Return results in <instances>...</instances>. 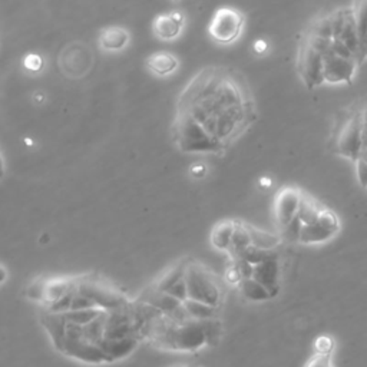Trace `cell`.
Listing matches in <instances>:
<instances>
[{"mask_svg":"<svg viewBox=\"0 0 367 367\" xmlns=\"http://www.w3.org/2000/svg\"><path fill=\"white\" fill-rule=\"evenodd\" d=\"M190 316L194 320L198 321H205V320H212V319H219V313L221 309L201 303V301H195V300H187L184 301Z\"/></svg>","mask_w":367,"mask_h":367,"instance_id":"25","label":"cell"},{"mask_svg":"<svg viewBox=\"0 0 367 367\" xmlns=\"http://www.w3.org/2000/svg\"><path fill=\"white\" fill-rule=\"evenodd\" d=\"M188 259H190V257H184V259L178 260L177 263H174L171 267H168V269L153 283V286H155L160 291L170 293L171 289H172L175 284H178L181 280L185 279V272H187Z\"/></svg>","mask_w":367,"mask_h":367,"instance_id":"18","label":"cell"},{"mask_svg":"<svg viewBox=\"0 0 367 367\" xmlns=\"http://www.w3.org/2000/svg\"><path fill=\"white\" fill-rule=\"evenodd\" d=\"M232 264L237 267L239 276L242 280L246 279H253L254 276V266L250 264L249 262L242 260V259H237V260H232Z\"/></svg>","mask_w":367,"mask_h":367,"instance_id":"32","label":"cell"},{"mask_svg":"<svg viewBox=\"0 0 367 367\" xmlns=\"http://www.w3.org/2000/svg\"><path fill=\"white\" fill-rule=\"evenodd\" d=\"M24 66L31 72H39L43 66V59L38 53H29L24 59Z\"/></svg>","mask_w":367,"mask_h":367,"instance_id":"35","label":"cell"},{"mask_svg":"<svg viewBox=\"0 0 367 367\" xmlns=\"http://www.w3.org/2000/svg\"><path fill=\"white\" fill-rule=\"evenodd\" d=\"M185 281L188 300L201 301L218 309L222 307L225 299L224 286L218 276L214 274L204 263L190 257L185 272Z\"/></svg>","mask_w":367,"mask_h":367,"instance_id":"2","label":"cell"},{"mask_svg":"<svg viewBox=\"0 0 367 367\" xmlns=\"http://www.w3.org/2000/svg\"><path fill=\"white\" fill-rule=\"evenodd\" d=\"M249 227H250L254 247L266 252H276L280 247V244L283 241V237L280 234H273V232L260 229L252 224H249Z\"/></svg>","mask_w":367,"mask_h":367,"instance_id":"23","label":"cell"},{"mask_svg":"<svg viewBox=\"0 0 367 367\" xmlns=\"http://www.w3.org/2000/svg\"><path fill=\"white\" fill-rule=\"evenodd\" d=\"M204 327H205V336H207L208 347L217 346L221 341L222 333H224V327H222L221 319L205 320L204 321Z\"/></svg>","mask_w":367,"mask_h":367,"instance_id":"28","label":"cell"},{"mask_svg":"<svg viewBox=\"0 0 367 367\" xmlns=\"http://www.w3.org/2000/svg\"><path fill=\"white\" fill-rule=\"evenodd\" d=\"M252 246H253V239H252L249 224L244 221H237L235 231L231 239V247L227 254L231 257V260H235Z\"/></svg>","mask_w":367,"mask_h":367,"instance_id":"21","label":"cell"},{"mask_svg":"<svg viewBox=\"0 0 367 367\" xmlns=\"http://www.w3.org/2000/svg\"><path fill=\"white\" fill-rule=\"evenodd\" d=\"M170 367H202V366H200L197 363H175V364H172Z\"/></svg>","mask_w":367,"mask_h":367,"instance_id":"40","label":"cell"},{"mask_svg":"<svg viewBox=\"0 0 367 367\" xmlns=\"http://www.w3.org/2000/svg\"><path fill=\"white\" fill-rule=\"evenodd\" d=\"M235 225H237V219H222L212 227L210 234V241H211V246L215 250L221 253L229 252Z\"/></svg>","mask_w":367,"mask_h":367,"instance_id":"17","label":"cell"},{"mask_svg":"<svg viewBox=\"0 0 367 367\" xmlns=\"http://www.w3.org/2000/svg\"><path fill=\"white\" fill-rule=\"evenodd\" d=\"M225 276H227L228 283H229V284H234V286H238V284L241 283V280H242L241 276H239V273H238V270H237V267H235L232 263H231V266L228 267Z\"/></svg>","mask_w":367,"mask_h":367,"instance_id":"37","label":"cell"},{"mask_svg":"<svg viewBox=\"0 0 367 367\" xmlns=\"http://www.w3.org/2000/svg\"><path fill=\"white\" fill-rule=\"evenodd\" d=\"M253 49H254L256 53L262 55V53H264V52L267 51V42L263 41V39H257L256 43H254V46H253Z\"/></svg>","mask_w":367,"mask_h":367,"instance_id":"39","label":"cell"},{"mask_svg":"<svg viewBox=\"0 0 367 367\" xmlns=\"http://www.w3.org/2000/svg\"><path fill=\"white\" fill-rule=\"evenodd\" d=\"M353 14H354L358 35H360V39H361V45H363L364 53H366V45H367V0H356Z\"/></svg>","mask_w":367,"mask_h":367,"instance_id":"27","label":"cell"},{"mask_svg":"<svg viewBox=\"0 0 367 367\" xmlns=\"http://www.w3.org/2000/svg\"><path fill=\"white\" fill-rule=\"evenodd\" d=\"M331 51L340 56V58H344V59H351V61H356L353 52L340 41V39H333V45H331ZM357 62V61H356Z\"/></svg>","mask_w":367,"mask_h":367,"instance_id":"34","label":"cell"},{"mask_svg":"<svg viewBox=\"0 0 367 367\" xmlns=\"http://www.w3.org/2000/svg\"><path fill=\"white\" fill-rule=\"evenodd\" d=\"M138 300L158 309L160 311H162L164 314L170 316L172 320H175L177 323H187L190 320H194L184 301L172 297L171 294H167L164 291H160L155 286L150 284L138 297Z\"/></svg>","mask_w":367,"mask_h":367,"instance_id":"8","label":"cell"},{"mask_svg":"<svg viewBox=\"0 0 367 367\" xmlns=\"http://www.w3.org/2000/svg\"><path fill=\"white\" fill-rule=\"evenodd\" d=\"M297 71L307 86V89H314L321 86L324 82V59L323 55L313 49L306 41L301 39L297 52Z\"/></svg>","mask_w":367,"mask_h":367,"instance_id":"6","label":"cell"},{"mask_svg":"<svg viewBox=\"0 0 367 367\" xmlns=\"http://www.w3.org/2000/svg\"><path fill=\"white\" fill-rule=\"evenodd\" d=\"M254 280H257L260 284H263L274 297L280 293V280H281V269L279 263V254L273 256L272 259L254 266Z\"/></svg>","mask_w":367,"mask_h":367,"instance_id":"13","label":"cell"},{"mask_svg":"<svg viewBox=\"0 0 367 367\" xmlns=\"http://www.w3.org/2000/svg\"><path fill=\"white\" fill-rule=\"evenodd\" d=\"M46 281L48 279H38L35 280L26 290V297L31 300H35L41 304L45 301V293H46Z\"/></svg>","mask_w":367,"mask_h":367,"instance_id":"30","label":"cell"},{"mask_svg":"<svg viewBox=\"0 0 367 367\" xmlns=\"http://www.w3.org/2000/svg\"><path fill=\"white\" fill-rule=\"evenodd\" d=\"M340 231V221L336 212L329 208H323L319 218L309 225H303L300 234V244L311 246V244L327 242L337 235Z\"/></svg>","mask_w":367,"mask_h":367,"instance_id":"7","label":"cell"},{"mask_svg":"<svg viewBox=\"0 0 367 367\" xmlns=\"http://www.w3.org/2000/svg\"><path fill=\"white\" fill-rule=\"evenodd\" d=\"M337 39H340L353 52L357 63L361 62L366 58L364 48L361 45V39H360V35H358V29H357V24H356V19H354L353 9L347 11V18H346L344 28H343V31H341V33Z\"/></svg>","mask_w":367,"mask_h":367,"instance_id":"15","label":"cell"},{"mask_svg":"<svg viewBox=\"0 0 367 367\" xmlns=\"http://www.w3.org/2000/svg\"><path fill=\"white\" fill-rule=\"evenodd\" d=\"M207 174V170H205V167L202 165V164H194L192 167H191V175L192 177H197V178H201V177H204Z\"/></svg>","mask_w":367,"mask_h":367,"instance_id":"38","label":"cell"},{"mask_svg":"<svg viewBox=\"0 0 367 367\" xmlns=\"http://www.w3.org/2000/svg\"><path fill=\"white\" fill-rule=\"evenodd\" d=\"M366 56H367V46H366Z\"/></svg>","mask_w":367,"mask_h":367,"instance_id":"43","label":"cell"},{"mask_svg":"<svg viewBox=\"0 0 367 367\" xmlns=\"http://www.w3.org/2000/svg\"><path fill=\"white\" fill-rule=\"evenodd\" d=\"M257 119L256 96L244 73L231 66L210 65L180 92L171 140L184 155L222 157Z\"/></svg>","mask_w":367,"mask_h":367,"instance_id":"1","label":"cell"},{"mask_svg":"<svg viewBox=\"0 0 367 367\" xmlns=\"http://www.w3.org/2000/svg\"><path fill=\"white\" fill-rule=\"evenodd\" d=\"M260 182H262V185H264V187H270V185H272V180H270L269 177H262Z\"/></svg>","mask_w":367,"mask_h":367,"instance_id":"42","label":"cell"},{"mask_svg":"<svg viewBox=\"0 0 367 367\" xmlns=\"http://www.w3.org/2000/svg\"><path fill=\"white\" fill-rule=\"evenodd\" d=\"M184 15L178 11L158 15L153 22L154 35L165 42L177 39L184 29Z\"/></svg>","mask_w":367,"mask_h":367,"instance_id":"14","label":"cell"},{"mask_svg":"<svg viewBox=\"0 0 367 367\" xmlns=\"http://www.w3.org/2000/svg\"><path fill=\"white\" fill-rule=\"evenodd\" d=\"M238 289L244 299L249 301H253V303H263V301H269L273 299L272 293L254 279L241 280V283L238 284Z\"/></svg>","mask_w":367,"mask_h":367,"instance_id":"22","label":"cell"},{"mask_svg":"<svg viewBox=\"0 0 367 367\" xmlns=\"http://www.w3.org/2000/svg\"><path fill=\"white\" fill-rule=\"evenodd\" d=\"M130 43V32L120 26H109L102 29L99 35V48L106 52H119Z\"/></svg>","mask_w":367,"mask_h":367,"instance_id":"16","label":"cell"},{"mask_svg":"<svg viewBox=\"0 0 367 367\" xmlns=\"http://www.w3.org/2000/svg\"><path fill=\"white\" fill-rule=\"evenodd\" d=\"M0 270H2V279H0V283L5 284V283H6V279H8V272H6V267L2 264V266H0Z\"/></svg>","mask_w":367,"mask_h":367,"instance_id":"41","label":"cell"},{"mask_svg":"<svg viewBox=\"0 0 367 367\" xmlns=\"http://www.w3.org/2000/svg\"><path fill=\"white\" fill-rule=\"evenodd\" d=\"M333 347H334V341L329 336H320L314 341V350L319 354H331Z\"/></svg>","mask_w":367,"mask_h":367,"instance_id":"33","label":"cell"},{"mask_svg":"<svg viewBox=\"0 0 367 367\" xmlns=\"http://www.w3.org/2000/svg\"><path fill=\"white\" fill-rule=\"evenodd\" d=\"M323 208L324 207L319 201H316L311 195L303 192L297 217L300 218L303 225H309V224H313L319 218Z\"/></svg>","mask_w":367,"mask_h":367,"instance_id":"24","label":"cell"},{"mask_svg":"<svg viewBox=\"0 0 367 367\" xmlns=\"http://www.w3.org/2000/svg\"><path fill=\"white\" fill-rule=\"evenodd\" d=\"M105 310L99 309V307H93V309H86V310H71L68 313L61 314L63 317L65 321L71 323V324H76V326H86L89 323H92L93 320H96Z\"/></svg>","mask_w":367,"mask_h":367,"instance_id":"26","label":"cell"},{"mask_svg":"<svg viewBox=\"0 0 367 367\" xmlns=\"http://www.w3.org/2000/svg\"><path fill=\"white\" fill-rule=\"evenodd\" d=\"M361 133H363L361 113H356L346 122V125L338 133V137L336 141L337 154L351 161H357L361 153V143H363Z\"/></svg>","mask_w":367,"mask_h":367,"instance_id":"9","label":"cell"},{"mask_svg":"<svg viewBox=\"0 0 367 367\" xmlns=\"http://www.w3.org/2000/svg\"><path fill=\"white\" fill-rule=\"evenodd\" d=\"M356 170H357V178H358L360 185L367 188V162L363 160H357Z\"/></svg>","mask_w":367,"mask_h":367,"instance_id":"36","label":"cell"},{"mask_svg":"<svg viewBox=\"0 0 367 367\" xmlns=\"http://www.w3.org/2000/svg\"><path fill=\"white\" fill-rule=\"evenodd\" d=\"M93 65V58L89 51L81 43H72L63 49L59 56V66L68 78H83L88 75Z\"/></svg>","mask_w":367,"mask_h":367,"instance_id":"11","label":"cell"},{"mask_svg":"<svg viewBox=\"0 0 367 367\" xmlns=\"http://www.w3.org/2000/svg\"><path fill=\"white\" fill-rule=\"evenodd\" d=\"M276 254H277V252H266V250H260V249L252 246V247H249L246 252H244L238 259H242V260L249 262V263L253 264V266H257V264H260V263H263V262L272 259V257L276 256ZM235 260H237V259H235Z\"/></svg>","mask_w":367,"mask_h":367,"instance_id":"29","label":"cell"},{"mask_svg":"<svg viewBox=\"0 0 367 367\" xmlns=\"http://www.w3.org/2000/svg\"><path fill=\"white\" fill-rule=\"evenodd\" d=\"M147 66L153 73H155L158 76H167V75L174 73L178 69L180 62L174 53L161 51V52H155L147 58Z\"/></svg>","mask_w":367,"mask_h":367,"instance_id":"19","label":"cell"},{"mask_svg":"<svg viewBox=\"0 0 367 367\" xmlns=\"http://www.w3.org/2000/svg\"><path fill=\"white\" fill-rule=\"evenodd\" d=\"M208 347L204 321L190 320L187 323L174 321L157 348L174 353H195Z\"/></svg>","mask_w":367,"mask_h":367,"instance_id":"3","label":"cell"},{"mask_svg":"<svg viewBox=\"0 0 367 367\" xmlns=\"http://www.w3.org/2000/svg\"><path fill=\"white\" fill-rule=\"evenodd\" d=\"M304 367H334L331 354H319L310 357V360L306 363Z\"/></svg>","mask_w":367,"mask_h":367,"instance_id":"31","label":"cell"},{"mask_svg":"<svg viewBox=\"0 0 367 367\" xmlns=\"http://www.w3.org/2000/svg\"><path fill=\"white\" fill-rule=\"evenodd\" d=\"M324 59V82L327 83H350L354 73L357 62L351 59H344L337 56L333 51L323 56Z\"/></svg>","mask_w":367,"mask_h":367,"instance_id":"12","label":"cell"},{"mask_svg":"<svg viewBox=\"0 0 367 367\" xmlns=\"http://www.w3.org/2000/svg\"><path fill=\"white\" fill-rule=\"evenodd\" d=\"M301 197L303 191L296 187H283L276 192L273 212L280 231L297 217Z\"/></svg>","mask_w":367,"mask_h":367,"instance_id":"10","label":"cell"},{"mask_svg":"<svg viewBox=\"0 0 367 367\" xmlns=\"http://www.w3.org/2000/svg\"><path fill=\"white\" fill-rule=\"evenodd\" d=\"M75 286H76V277L49 279L46 281V293H45V301H43L42 307H46V306H51V304L59 301L71 290H73Z\"/></svg>","mask_w":367,"mask_h":367,"instance_id":"20","label":"cell"},{"mask_svg":"<svg viewBox=\"0 0 367 367\" xmlns=\"http://www.w3.org/2000/svg\"><path fill=\"white\" fill-rule=\"evenodd\" d=\"M78 291L93 300L96 307L103 310H115L133 303L124 293L100 276L76 277Z\"/></svg>","mask_w":367,"mask_h":367,"instance_id":"4","label":"cell"},{"mask_svg":"<svg viewBox=\"0 0 367 367\" xmlns=\"http://www.w3.org/2000/svg\"><path fill=\"white\" fill-rule=\"evenodd\" d=\"M244 26L246 15L237 8L222 6L214 12L208 25V35L215 43L228 46L238 41Z\"/></svg>","mask_w":367,"mask_h":367,"instance_id":"5","label":"cell"}]
</instances>
